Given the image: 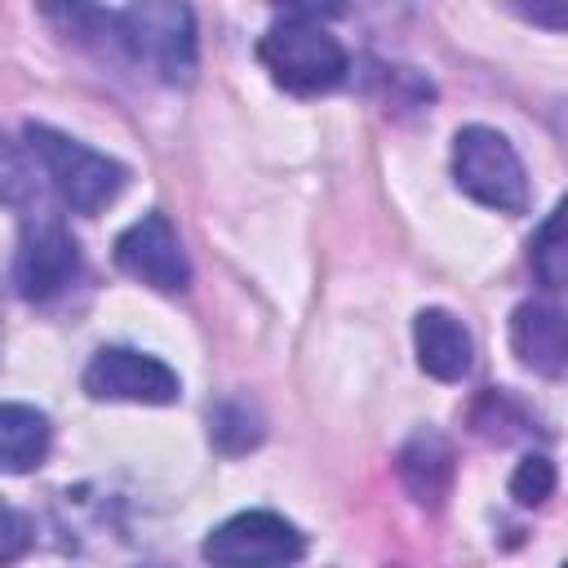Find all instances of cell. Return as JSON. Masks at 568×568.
<instances>
[{
	"mask_svg": "<svg viewBox=\"0 0 568 568\" xmlns=\"http://www.w3.org/2000/svg\"><path fill=\"white\" fill-rule=\"evenodd\" d=\"M115 266L133 280H142L146 288L160 293H182L191 284V262L178 244V231L164 213H146L133 226L120 231L115 240Z\"/></svg>",
	"mask_w": 568,
	"mask_h": 568,
	"instance_id": "cell-7",
	"label": "cell"
},
{
	"mask_svg": "<svg viewBox=\"0 0 568 568\" xmlns=\"http://www.w3.org/2000/svg\"><path fill=\"white\" fill-rule=\"evenodd\" d=\"M532 271H537V280L546 288H559L564 284V271H568V257H564V209H555L541 222V231L532 240Z\"/></svg>",
	"mask_w": 568,
	"mask_h": 568,
	"instance_id": "cell-14",
	"label": "cell"
},
{
	"mask_svg": "<svg viewBox=\"0 0 568 568\" xmlns=\"http://www.w3.org/2000/svg\"><path fill=\"white\" fill-rule=\"evenodd\" d=\"M399 479L408 484V493L417 501H439L444 488H448V479H453V453H448L444 435L417 430L399 448Z\"/></svg>",
	"mask_w": 568,
	"mask_h": 568,
	"instance_id": "cell-12",
	"label": "cell"
},
{
	"mask_svg": "<svg viewBox=\"0 0 568 568\" xmlns=\"http://www.w3.org/2000/svg\"><path fill=\"white\" fill-rule=\"evenodd\" d=\"M510 346L515 355L546 373L559 377L564 373V311L555 302H524L510 315Z\"/></svg>",
	"mask_w": 568,
	"mask_h": 568,
	"instance_id": "cell-9",
	"label": "cell"
},
{
	"mask_svg": "<svg viewBox=\"0 0 568 568\" xmlns=\"http://www.w3.org/2000/svg\"><path fill=\"white\" fill-rule=\"evenodd\" d=\"M53 426L31 404H0V470L27 475L49 457Z\"/></svg>",
	"mask_w": 568,
	"mask_h": 568,
	"instance_id": "cell-11",
	"label": "cell"
},
{
	"mask_svg": "<svg viewBox=\"0 0 568 568\" xmlns=\"http://www.w3.org/2000/svg\"><path fill=\"white\" fill-rule=\"evenodd\" d=\"M453 173H457V186L497 209V213H524L528 209V178H524V164L515 155V146L488 129V124H470L457 133L453 142Z\"/></svg>",
	"mask_w": 568,
	"mask_h": 568,
	"instance_id": "cell-4",
	"label": "cell"
},
{
	"mask_svg": "<svg viewBox=\"0 0 568 568\" xmlns=\"http://www.w3.org/2000/svg\"><path fill=\"white\" fill-rule=\"evenodd\" d=\"M262 62L288 93H328L346 80V49L320 9H288L262 36Z\"/></svg>",
	"mask_w": 568,
	"mask_h": 568,
	"instance_id": "cell-1",
	"label": "cell"
},
{
	"mask_svg": "<svg viewBox=\"0 0 568 568\" xmlns=\"http://www.w3.org/2000/svg\"><path fill=\"white\" fill-rule=\"evenodd\" d=\"M93 22L111 31V40L142 67H151L169 84H186L195 75V22L186 4H129V9H93Z\"/></svg>",
	"mask_w": 568,
	"mask_h": 568,
	"instance_id": "cell-2",
	"label": "cell"
},
{
	"mask_svg": "<svg viewBox=\"0 0 568 568\" xmlns=\"http://www.w3.org/2000/svg\"><path fill=\"white\" fill-rule=\"evenodd\" d=\"M84 390L93 399H129V404H173L178 399V373L142 351L106 346L84 368Z\"/></svg>",
	"mask_w": 568,
	"mask_h": 568,
	"instance_id": "cell-8",
	"label": "cell"
},
{
	"mask_svg": "<svg viewBox=\"0 0 568 568\" xmlns=\"http://www.w3.org/2000/svg\"><path fill=\"white\" fill-rule=\"evenodd\" d=\"M36 532H31V519L22 510H13L9 501H0V568L18 564L27 550H31Z\"/></svg>",
	"mask_w": 568,
	"mask_h": 568,
	"instance_id": "cell-16",
	"label": "cell"
},
{
	"mask_svg": "<svg viewBox=\"0 0 568 568\" xmlns=\"http://www.w3.org/2000/svg\"><path fill=\"white\" fill-rule=\"evenodd\" d=\"M27 146H31L36 160L44 164V173H49V182L58 186L62 204L75 209V213H98V209H106V204L120 195L124 178H129L120 160H111V155H102V151L75 142V138H67V133H58V129H49V124H27Z\"/></svg>",
	"mask_w": 568,
	"mask_h": 568,
	"instance_id": "cell-3",
	"label": "cell"
},
{
	"mask_svg": "<svg viewBox=\"0 0 568 568\" xmlns=\"http://www.w3.org/2000/svg\"><path fill=\"white\" fill-rule=\"evenodd\" d=\"M306 555V537L275 510H244L204 537L213 568H293Z\"/></svg>",
	"mask_w": 568,
	"mask_h": 568,
	"instance_id": "cell-5",
	"label": "cell"
},
{
	"mask_svg": "<svg viewBox=\"0 0 568 568\" xmlns=\"http://www.w3.org/2000/svg\"><path fill=\"white\" fill-rule=\"evenodd\" d=\"M413 342H417V359L430 377L439 382H457L470 373V333L462 328V320H453L448 311H422L417 324H413Z\"/></svg>",
	"mask_w": 568,
	"mask_h": 568,
	"instance_id": "cell-10",
	"label": "cell"
},
{
	"mask_svg": "<svg viewBox=\"0 0 568 568\" xmlns=\"http://www.w3.org/2000/svg\"><path fill=\"white\" fill-rule=\"evenodd\" d=\"M146 568H164V564H146Z\"/></svg>",
	"mask_w": 568,
	"mask_h": 568,
	"instance_id": "cell-18",
	"label": "cell"
},
{
	"mask_svg": "<svg viewBox=\"0 0 568 568\" xmlns=\"http://www.w3.org/2000/svg\"><path fill=\"white\" fill-rule=\"evenodd\" d=\"M27 191H31V169H27L22 151L9 138H0V200L18 204V200H27Z\"/></svg>",
	"mask_w": 568,
	"mask_h": 568,
	"instance_id": "cell-17",
	"label": "cell"
},
{
	"mask_svg": "<svg viewBox=\"0 0 568 568\" xmlns=\"http://www.w3.org/2000/svg\"><path fill=\"white\" fill-rule=\"evenodd\" d=\"M213 444L222 448V453H244V448H253L257 439H262V417L244 404V399H226L217 413H213Z\"/></svg>",
	"mask_w": 568,
	"mask_h": 568,
	"instance_id": "cell-13",
	"label": "cell"
},
{
	"mask_svg": "<svg viewBox=\"0 0 568 568\" xmlns=\"http://www.w3.org/2000/svg\"><path fill=\"white\" fill-rule=\"evenodd\" d=\"M13 280H18V293H22L27 302H49V297L67 293V288L80 280V248H75L71 231H67L58 217L36 213V217L22 226Z\"/></svg>",
	"mask_w": 568,
	"mask_h": 568,
	"instance_id": "cell-6",
	"label": "cell"
},
{
	"mask_svg": "<svg viewBox=\"0 0 568 568\" xmlns=\"http://www.w3.org/2000/svg\"><path fill=\"white\" fill-rule=\"evenodd\" d=\"M550 493H555V462L541 457V453L524 457L519 470L510 475V497H515L519 506H541Z\"/></svg>",
	"mask_w": 568,
	"mask_h": 568,
	"instance_id": "cell-15",
	"label": "cell"
}]
</instances>
